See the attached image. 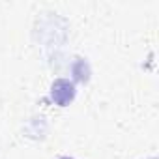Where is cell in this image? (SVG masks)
Segmentation results:
<instances>
[{
  "label": "cell",
  "instance_id": "cell-2",
  "mask_svg": "<svg viewBox=\"0 0 159 159\" xmlns=\"http://www.w3.org/2000/svg\"><path fill=\"white\" fill-rule=\"evenodd\" d=\"M60 159H73V157H60Z\"/></svg>",
  "mask_w": 159,
  "mask_h": 159
},
{
  "label": "cell",
  "instance_id": "cell-1",
  "mask_svg": "<svg viewBox=\"0 0 159 159\" xmlns=\"http://www.w3.org/2000/svg\"><path fill=\"white\" fill-rule=\"evenodd\" d=\"M51 99L58 107H67L75 99V84L69 79H56L51 84Z\"/></svg>",
  "mask_w": 159,
  "mask_h": 159
}]
</instances>
